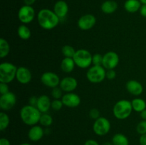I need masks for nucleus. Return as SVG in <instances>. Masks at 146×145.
<instances>
[{
    "mask_svg": "<svg viewBox=\"0 0 146 145\" xmlns=\"http://www.w3.org/2000/svg\"><path fill=\"white\" fill-rule=\"evenodd\" d=\"M37 21L40 26L45 30H51L59 24L60 18L54 11L48 9H43L37 14Z\"/></svg>",
    "mask_w": 146,
    "mask_h": 145,
    "instance_id": "nucleus-1",
    "label": "nucleus"
},
{
    "mask_svg": "<svg viewBox=\"0 0 146 145\" xmlns=\"http://www.w3.org/2000/svg\"><path fill=\"white\" fill-rule=\"evenodd\" d=\"M41 114L36 107L27 105L23 107L20 110V118L25 125L34 126L39 123Z\"/></svg>",
    "mask_w": 146,
    "mask_h": 145,
    "instance_id": "nucleus-2",
    "label": "nucleus"
},
{
    "mask_svg": "<svg viewBox=\"0 0 146 145\" xmlns=\"http://www.w3.org/2000/svg\"><path fill=\"white\" fill-rule=\"evenodd\" d=\"M133 110V109L131 101L128 100H121L114 105L113 113L116 119L123 120L131 116Z\"/></svg>",
    "mask_w": 146,
    "mask_h": 145,
    "instance_id": "nucleus-3",
    "label": "nucleus"
},
{
    "mask_svg": "<svg viewBox=\"0 0 146 145\" xmlns=\"http://www.w3.org/2000/svg\"><path fill=\"white\" fill-rule=\"evenodd\" d=\"M18 68L11 63L4 62L0 64V82L9 83L16 78Z\"/></svg>",
    "mask_w": 146,
    "mask_h": 145,
    "instance_id": "nucleus-4",
    "label": "nucleus"
},
{
    "mask_svg": "<svg viewBox=\"0 0 146 145\" xmlns=\"http://www.w3.org/2000/svg\"><path fill=\"white\" fill-rule=\"evenodd\" d=\"M92 57L93 55H91L88 50L79 49L76 51L73 59L76 66L82 69H86L89 68L92 65Z\"/></svg>",
    "mask_w": 146,
    "mask_h": 145,
    "instance_id": "nucleus-5",
    "label": "nucleus"
},
{
    "mask_svg": "<svg viewBox=\"0 0 146 145\" xmlns=\"http://www.w3.org/2000/svg\"><path fill=\"white\" fill-rule=\"evenodd\" d=\"M106 70L103 65H92L86 72V78L92 83H100L106 78Z\"/></svg>",
    "mask_w": 146,
    "mask_h": 145,
    "instance_id": "nucleus-6",
    "label": "nucleus"
},
{
    "mask_svg": "<svg viewBox=\"0 0 146 145\" xmlns=\"http://www.w3.org/2000/svg\"><path fill=\"white\" fill-rule=\"evenodd\" d=\"M111 127L110 121L104 117H101L95 120L93 125V129L96 134L98 136H104L110 132Z\"/></svg>",
    "mask_w": 146,
    "mask_h": 145,
    "instance_id": "nucleus-7",
    "label": "nucleus"
},
{
    "mask_svg": "<svg viewBox=\"0 0 146 145\" xmlns=\"http://www.w3.org/2000/svg\"><path fill=\"white\" fill-rule=\"evenodd\" d=\"M18 18L22 24H30L35 18V10L31 6H22L19 10Z\"/></svg>",
    "mask_w": 146,
    "mask_h": 145,
    "instance_id": "nucleus-8",
    "label": "nucleus"
},
{
    "mask_svg": "<svg viewBox=\"0 0 146 145\" xmlns=\"http://www.w3.org/2000/svg\"><path fill=\"white\" fill-rule=\"evenodd\" d=\"M120 58L118 53L114 51H108L104 55L103 67L106 70L115 69L119 63Z\"/></svg>",
    "mask_w": 146,
    "mask_h": 145,
    "instance_id": "nucleus-9",
    "label": "nucleus"
},
{
    "mask_svg": "<svg viewBox=\"0 0 146 145\" xmlns=\"http://www.w3.org/2000/svg\"><path fill=\"white\" fill-rule=\"evenodd\" d=\"M17 103V97L11 92L1 95L0 97V107L2 110L8 111L12 109Z\"/></svg>",
    "mask_w": 146,
    "mask_h": 145,
    "instance_id": "nucleus-10",
    "label": "nucleus"
},
{
    "mask_svg": "<svg viewBox=\"0 0 146 145\" xmlns=\"http://www.w3.org/2000/svg\"><path fill=\"white\" fill-rule=\"evenodd\" d=\"M41 81L45 86L50 88H54L59 86L60 80L59 76L55 72H45L41 75Z\"/></svg>",
    "mask_w": 146,
    "mask_h": 145,
    "instance_id": "nucleus-11",
    "label": "nucleus"
},
{
    "mask_svg": "<svg viewBox=\"0 0 146 145\" xmlns=\"http://www.w3.org/2000/svg\"><path fill=\"white\" fill-rule=\"evenodd\" d=\"M96 23V18L93 14H85L79 18L77 25L80 29L83 31H88L91 29Z\"/></svg>",
    "mask_w": 146,
    "mask_h": 145,
    "instance_id": "nucleus-12",
    "label": "nucleus"
},
{
    "mask_svg": "<svg viewBox=\"0 0 146 145\" xmlns=\"http://www.w3.org/2000/svg\"><path fill=\"white\" fill-rule=\"evenodd\" d=\"M64 105L70 108L78 107L81 104V98L79 95L74 92H66L61 98Z\"/></svg>",
    "mask_w": 146,
    "mask_h": 145,
    "instance_id": "nucleus-13",
    "label": "nucleus"
},
{
    "mask_svg": "<svg viewBox=\"0 0 146 145\" xmlns=\"http://www.w3.org/2000/svg\"><path fill=\"white\" fill-rule=\"evenodd\" d=\"M78 86V81L75 78L67 76L61 80L59 87L64 92H72L76 89Z\"/></svg>",
    "mask_w": 146,
    "mask_h": 145,
    "instance_id": "nucleus-14",
    "label": "nucleus"
},
{
    "mask_svg": "<svg viewBox=\"0 0 146 145\" xmlns=\"http://www.w3.org/2000/svg\"><path fill=\"white\" fill-rule=\"evenodd\" d=\"M31 78H32V75L30 70L24 66L19 67L16 75V79L19 82L26 85L31 82Z\"/></svg>",
    "mask_w": 146,
    "mask_h": 145,
    "instance_id": "nucleus-15",
    "label": "nucleus"
},
{
    "mask_svg": "<svg viewBox=\"0 0 146 145\" xmlns=\"http://www.w3.org/2000/svg\"><path fill=\"white\" fill-rule=\"evenodd\" d=\"M125 88L128 92L134 96H139L143 92V86L142 84L135 80H128L125 84Z\"/></svg>",
    "mask_w": 146,
    "mask_h": 145,
    "instance_id": "nucleus-16",
    "label": "nucleus"
},
{
    "mask_svg": "<svg viewBox=\"0 0 146 145\" xmlns=\"http://www.w3.org/2000/svg\"><path fill=\"white\" fill-rule=\"evenodd\" d=\"M54 11L60 20L64 18L66 16L68 12V6L66 1L60 0L58 1L54 7Z\"/></svg>",
    "mask_w": 146,
    "mask_h": 145,
    "instance_id": "nucleus-17",
    "label": "nucleus"
},
{
    "mask_svg": "<svg viewBox=\"0 0 146 145\" xmlns=\"http://www.w3.org/2000/svg\"><path fill=\"white\" fill-rule=\"evenodd\" d=\"M36 107L41 113H47L51 108V101L49 97L45 95L38 97Z\"/></svg>",
    "mask_w": 146,
    "mask_h": 145,
    "instance_id": "nucleus-18",
    "label": "nucleus"
},
{
    "mask_svg": "<svg viewBox=\"0 0 146 145\" xmlns=\"http://www.w3.org/2000/svg\"><path fill=\"white\" fill-rule=\"evenodd\" d=\"M44 134V129L40 125H34L31 126L28 132L29 139L32 142H38Z\"/></svg>",
    "mask_w": 146,
    "mask_h": 145,
    "instance_id": "nucleus-19",
    "label": "nucleus"
},
{
    "mask_svg": "<svg viewBox=\"0 0 146 145\" xmlns=\"http://www.w3.org/2000/svg\"><path fill=\"white\" fill-rule=\"evenodd\" d=\"M101 11L106 14H111L115 12L118 9V4L113 0H107L101 4Z\"/></svg>",
    "mask_w": 146,
    "mask_h": 145,
    "instance_id": "nucleus-20",
    "label": "nucleus"
},
{
    "mask_svg": "<svg viewBox=\"0 0 146 145\" xmlns=\"http://www.w3.org/2000/svg\"><path fill=\"white\" fill-rule=\"evenodd\" d=\"M141 5L140 0H127L124 4V9L129 13H135L139 11Z\"/></svg>",
    "mask_w": 146,
    "mask_h": 145,
    "instance_id": "nucleus-21",
    "label": "nucleus"
},
{
    "mask_svg": "<svg viewBox=\"0 0 146 145\" xmlns=\"http://www.w3.org/2000/svg\"><path fill=\"white\" fill-rule=\"evenodd\" d=\"M76 66L74 59L71 58H64L61 63V69L66 73L71 72Z\"/></svg>",
    "mask_w": 146,
    "mask_h": 145,
    "instance_id": "nucleus-22",
    "label": "nucleus"
},
{
    "mask_svg": "<svg viewBox=\"0 0 146 145\" xmlns=\"http://www.w3.org/2000/svg\"><path fill=\"white\" fill-rule=\"evenodd\" d=\"M17 34L21 39L26 41L29 39L31 36V30L26 24H21L17 29Z\"/></svg>",
    "mask_w": 146,
    "mask_h": 145,
    "instance_id": "nucleus-23",
    "label": "nucleus"
},
{
    "mask_svg": "<svg viewBox=\"0 0 146 145\" xmlns=\"http://www.w3.org/2000/svg\"><path fill=\"white\" fill-rule=\"evenodd\" d=\"M131 105H132L133 109L137 112H141L146 109V102L142 98H134L131 101Z\"/></svg>",
    "mask_w": 146,
    "mask_h": 145,
    "instance_id": "nucleus-24",
    "label": "nucleus"
},
{
    "mask_svg": "<svg viewBox=\"0 0 146 145\" xmlns=\"http://www.w3.org/2000/svg\"><path fill=\"white\" fill-rule=\"evenodd\" d=\"M112 144L113 145H129V141L125 135L117 133L112 137Z\"/></svg>",
    "mask_w": 146,
    "mask_h": 145,
    "instance_id": "nucleus-25",
    "label": "nucleus"
},
{
    "mask_svg": "<svg viewBox=\"0 0 146 145\" xmlns=\"http://www.w3.org/2000/svg\"><path fill=\"white\" fill-rule=\"evenodd\" d=\"M10 52V45L8 41L1 38L0 39V58H4L8 55Z\"/></svg>",
    "mask_w": 146,
    "mask_h": 145,
    "instance_id": "nucleus-26",
    "label": "nucleus"
},
{
    "mask_svg": "<svg viewBox=\"0 0 146 145\" xmlns=\"http://www.w3.org/2000/svg\"><path fill=\"white\" fill-rule=\"evenodd\" d=\"M39 123L41 126L48 127L53 124V117L48 113H42L40 118Z\"/></svg>",
    "mask_w": 146,
    "mask_h": 145,
    "instance_id": "nucleus-27",
    "label": "nucleus"
},
{
    "mask_svg": "<svg viewBox=\"0 0 146 145\" xmlns=\"http://www.w3.org/2000/svg\"><path fill=\"white\" fill-rule=\"evenodd\" d=\"M61 52L64 55V58H74L76 51L73 46L69 45H65L61 48Z\"/></svg>",
    "mask_w": 146,
    "mask_h": 145,
    "instance_id": "nucleus-28",
    "label": "nucleus"
},
{
    "mask_svg": "<svg viewBox=\"0 0 146 145\" xmlns=\"http://www.w3.org/2000/svg\"><path fill=\"white\" fill-rule=\"evenodd\" d=\"M9 122L10 119L9 115L5 112H1L0 113V130H5L8 127Z\"/></svg>",
    "mask_w": 146,
    "mask_h": 145,
    "instance_id": "nucleus-29",
    "label": "nucleus"
},
{
    "mask_svg": "<svg viewBox=\"0 0 146 145\" xmlns=\"http://www.w3.org/2000/svg\"><path fill=\"white\" fill-rule=\"evenodd\" d=\"M63 92L64 91L61 90L59 86L56 87V88H52L51 92V95L54 99H61L63 97Z\"/></svg>",
    "mask_w": 146,
    "mask_h": 145,
    "instance_id": "nucleus-30",
    "label": "nucleus"
},
{
    "mask_svg": "<svg viewBox=\"0 0 146 145\" xmlns=\"http://www.w3.org/2000/svg\"><path fill=\"white\" fill-rule=\"evenodd\" d=\"M64 106L61 99H54V100L51 101V109L54 111H59Z\"/></svg>",
    "mask_w": 146,
    "mask_h": 145,
    "instance_id": "nucleus-31",
    "label": "nucleus"
},
{
    "mask_svg": "<svg viewBox=\"0 0 146 145\" xmlns=\"http://www.w3.org/2000/svg\"><path fill=\"white\" fill-rule=\"evenodd\" d=\"M104 55L100 53H96L93 55L92 65H102Z\"/></svg>",
    "mask_w": 146,
    "mask_h": 145,
    "instance_id": "nucleus-32",
    "label": "nucleus"
},
{
    "mask_svg": "<svg viewBox=\"0 0 146 145\" xmlns=\"http://www.w3.org/2000/svg\"><path fill=\"white\" fill-rule=\"evenodd\" d=\"M136 131L139 134H146V120H142L137 125Z\"/></svg>",
    "mask_w": 146,
    "mask_h": 145,
    "instance_id": "nucleus-33",
    "label": "nucleus"
},
{
    "mask_svg": "<svg viewBox=\"0 0 146 145\" xmlns=\"http://www.w3.org/2000/svg\"><path fill=\"white\" fill-rule=\"evenodd\" d=\"M89 117L91 119H94V121L96 120L99 117H101V113L100 111L96 108H93L89 111Z\"/></svg>",
    "mask_w": 146,
    "mask_h": 145,
    "instance_id": "nucleus-34",
    "label": "nucleus"
},
{
    "mask_svg": "<svg viewBox=\"0 0 146 145\" xmlns=\"http://www.w3.org/2000/svg\"><path fill=\"white\" fill-rule=\"evenodd\" d=\"M107 79L108 80H114L116 77V72H115V70L111 69V70H106V75Z\"/></svg>",
    "mask_w": 146,
    "mask_h": 145,
    "instance_id": "nucleus-35",
    "label": "nucleus"
},
{
    "mask_svg": "<svg viewBox=\"0 0 146 145\" xmlns=\"http://www.w3.org/2000/svg\"><path fill=\"white\" fill-rule=\"evenodd\" d=\"M9 92V88L8 84L4 83V82H0V93L1 95H4Z\"/></svg>",
    "mask_w": 146,
    "mask_h": 145,
    "instance_id": "nucleus-36",
    "label": "nucleus"
},
{
    "mask_svg": "<svg viewBox=\"0 0 146 145\" xmlns=\"http://www.w3.org/2000/svg\"><path fill=\"white\" fill-rule=\"evenodd\" d=\"M29 105H31V106L36 107L37 102H38V98L36 96H31L29 98Z\"/></svg>",
    "mask_w": 146,
    "mask_h": 145,
    "instance_id": "nucleus-37",
    "label": "nucleus"
},
{
    "mask_svg": "<svg viewBox=\"0 0 146 145\" xmlns=\"http://www.w3.org/2000/svg\"><path fill=\"white\" fill-rule=\"evenodd\" d=\"M140 14L143 17L146 18V4H142L141 9L139 10Z\"/></svg>",
    "mask_w": 146,
    "mask_h": 145,
    "instance_id": "nucleus-38",
    "label": "nucleus"
},
{
    "mask_svg": "<svg viewBox=\"0 0 146 145\" xmlns=\"http://www.w3.org/2000/svg\"><path fill=\"white\" fill-rule=\"evenodd\" d=\"M84 145H99L98 142L94 139H88L84 143Z\"/></svg>",
    "mask_w": 146,
    "mask_h": 145,
    "instance_id": "nucleus-39",
    "label": "nucleus"
},
{
    "mask_svg": "<svg viewBox=\"0 0 146 145\" xmlns=\"http://www.w3.org/2000/svg\"><path fill=\"white\" fill-rule=\"evenodd\" d=\"M139 142L141 145H146V134L141 135L139 139Z\"/></svg>",
    "mask_w": 146,
    "mask_h": 145,
    "instance_id": "nucleus-40",
    "label": "nucleus"
},
{
    "mask_svg": "<svg viewBox=\"0 0 146 145\" xmlns=\"http://www.w3.org/2000/svg\"><path fill=\"white\" fill-rule=\"evenodd\" d=\"M0 145H11V144L7 139L1 138V139H0Z\"/></svg>",
    "mask_w": 146,
    "mask_h": 145,
    "instance_id": "nucleus-41",
    "label": "nucleus"
},
{
    "mask_svg": "<svg viewBox=\"0 0 146 145\" xmlns=\"http://www.w3.org/2000/svg\"><path fill=\"white\" fill-rule=\"evenodd\" d=\"M24 4L25 5H28V6H31L35 3L36 0H24Z\"/></svg>",
    "mask_w": 146,
    "mask_h": 145,
    "instance_id": "nucleus-42",
    "label": "nucleus"
},
{
    "mask_svg": "<svg viewBox=\"0 0 146 145\" xmlns=\"http://www.w3.org/2000/svg\"><path fill=\"white\" fill-rule=\"evenodd\" d=\"M140 116H141L142 120H146V109L140 112Z\"/></svg>",
    "mask_w": 146,
    "mask_h": 145,
    "instance_id": "nucleus-43",
    "label": "nucleus"
},
{
    "mask_svg": "<svg viewBox=\"0 0 146 145\" xmlns=\"http://www.w3.org/2000/svg\"><path fill=\"white\" fill-rule=\"evenodd\" d=\"M103 145H113L112 144V142H105V143L104 144H103Z\"/></svg>",
    "mask_w": 146,
    "mask_h": 145,
    "instance_id": "nucleus-44",
    "label": "nucleus"
},
{
    "mask_svg": "<svg viewBox=\"0 0 146 145\" xmlns=\"http://www.w3.org/2000/svg\"><path fill=\"white\" fill-rule=\"evenodd\" d=\"M140 1L141 2V4H146V0H140Z\"/></svg>",
    "mask_w": 146,
    "mask_h": 145,
    "instance_id": "nucleus-45",
    "label": "nucleus"
},
{
    "mask_svg": "<svg viewBox=\"0 0 146 145\" xmlns=\"http://www.w3.org/2000/svg\"><path fill=\"white\" fill-rule=\"evenodd\" d=\"M20 145H31V144H28V143H23Z\"/></svg>",
    "mask_w": 146,
    "mask_h": 145,
    "instance_id": "nucleus-46",
    "label": "nucleus"
}]
</instances>
